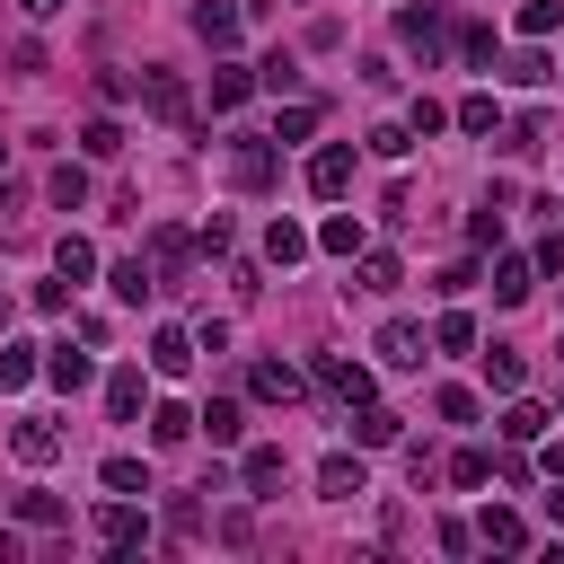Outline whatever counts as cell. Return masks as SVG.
<instances>
[{"instance_id":"3957f363","label":"cell","mask_w":564,"mask_h":564,"mask_svg":"<svg viewBox=\"0 0 564 564\" xmlns=\"http://www.w3.org/2000/svg\"><path fill=\"white\" fill-rule=\"evenodd\" d=\"M308 194H317V203H344V194H352V150H344V141H326V150L308 159Z\"/></svg>"},{"instance_id":"d6a6232c","label":"cell","mask_w":564,"mask_h":564,"mask_svg":"<svg viewBox=\"0 0 564 564\" xmlns=\"http://www.w3.org/2000/svg\"><path fill=\"white\" fill-rule=\"evenodd\" d=\"M79 150H88V159H115V150H123V123H115V115H97V123L79 132Z\"/></svg>"},{"instance_id":"44dd1931","label":"cell","mask_w":564,"mask_h":564,"mask_svg":"<svg viewBox=\"0 0 564 564\" xmlns=\"http://www.w3.org/2000/svg\"><path fill=\"white\" fill-rule=\"evenodd\" d=\"M476 538H485V546H502V555H520V546H529V520H520V511H485V520H476Z\"/></svg>"},{"instance_id":"e0dca14e","label":"cell","mask_w":564,"mask_h":564,"mask_svg":"<svg viewBox=\"0 0 564 564\" xmlns=\"http://www.w3.org/2000/svg\"><path fill=\"white\" fill-rule=\"evenodd\" d=\"M247 388H256L264 405H291V397H300V370H291V361H256V370H247Z\"/></svg>"},{"instance_id":"7402d4cb","label":"cell","mask_w":564,"mask_h":564,"mask_svg":"<svg viewBox=\"0 0 564 564\" xmlns=\"http://www.w3.org/2000/svg\"><path fill=\"white\" fill-rule=\"evenodd\" d=\"M397 282H405V264H397L388 247H361V282H352V291H397Z\"/></svg>"},{"instance_id":"f546056e","label":"cell","mask_w":564,"mask_h":564,"mask_svg":"<svg viewBox=\"0 0 564 564\" xmlns=\"http://www.w3.org/2000/svg\"><path fill=\"white\" fill-rule=\"evenodd\" d=\"M44 361H35V344H0V388H26Z\"/></svg>"},{"instance_id":"ab89813d","label":"cell","mask_w":564,"mask_h":564,"mask_svg":"<svg viewBox=\"0 0 564 564\" xmlns=\"http://www.w3.org/2000/svg\"><path fill=\"white\" fill-rule=\"evenodd\" d=\"M449 123H458V132H494V97H458Z\"/></svg>"},{"instance_id":"74e56055","label":"cell","mask_w":564,"mask_h":564,"mask_svg":"<svg viewBox=\"0 0 564 564\" xmlns=\"http://www.w3.org/2000/svg\"><path fill=\"white\" fill-rule=\"evenodd\" d=\"M555 26H564L555 0H520V35H555Z\"/></svg>"},{"instance_id":"4fadbf2b","label":"cell","mask_w":564,"mask_h":564,"mask_svg":"<svg viewBox=\"0 0 564 564\" xmlns=\"http://www.w3.org/2000/svg\"><path fill=\"white\" fill-rule=\"evenodd\" d=\"M97 538H106V546H132V538H141V494H115V502L97 511Z\"/></svg>"},{"instance_id":"f6af8a7d","label":"cell","mask_w":564,"mask_h":564,"mask_svg":"<svg viewBox=\"0 0 564 564\" xmlns=\"http://www.w3.org/2000/svg\"><path fill=\"white\" fill-rule=\"evenodd\" d=\"M70 291H79V282H70V273H53V282H35V308H44V317H62V308H70Z\"/></svg>"},{"instance_id":"c3c4849f","label":"cell","mask_w":564,"mask_h":564,"mask_svg":"<svg viewBox=\"0 0 564 564\" xmlns=\"http://www.w3.org/2000/svg\"><path fill=\"white\" fill-rule=\"evenodd\" d=\"M132 88H141V79H132V70H97V97H106V106H123V97H132Z\"/></svg>"},{"instance_id":"ffe728a7","label":"cell","mask_w":564,"mask_h":564,"mask_svg":"<svg viewBox=\"0 0 564 564\" xmlns=\"http://www.w3.org/2000/svg\"><path fill=\"white\" fill-rule=\"evenodd\" d=\"M397 432H405V423H397L388 405H352V441H361V449H388Z\"/></svg>"},{"instance_id":"277c9868","label":"cell","mask_w":564,"mask_h":564,"mask_svg":"<svg viewBox=\"0 0 564 564\" xmlns=\"http://www.w3.org/2000/svg\"><path fill=\"white\" fill-rule=\"evenodd\" d=\"M141 106H150L159 123H185V115H194V97H185L176 70H141Z\"/></svg>"},{"instance_id":"60d3db41","label":"cell","mask_w":564,"mask_h":564,"mask_svg":"<svg viewBox=\"0 0 564 564\" xmlns=\"http://www.w3.org/2000/svg\"><path fill=\"white\" fill-rule=\"evenodd\" d=\"M485 476H494V458H485V449H458V458H449V485H467V494H476Z\"/></svg>"},{"instance_id":"ba28073f","label":"cell","mask_w":564,"mask_h":564,"mask_svg":"<svg viewBox=\"0 0 564 564\" xmlns=\"http://www.w3.org/2000/svg\"><path fill=\"white\" fill-rule=\"evenodd\" d=\"M194 432H203L212 449H238V432H247V414H238V397H212V405L194 414Z\"/></svg>"},{"instance_id":"b9f144b4","label":"cell","mask_w":564,"mask_h":564,"mask_svg":"<svg viewBox=\"0 0 564 564\" xmlns=\"http://www.w3.org/2000/svg\"><path fill=\"white\" fill-rule=\"evenodd\" d=\"M167 538H203V502H194V494L167 502Z\"/></svg>"},{"instance_id":"7dc6e473","label":"cell","mask_w":564,"mask_h":564,"mask_svg":"<svg viewBox=\"0 0 564 564\" xmlns=\"http://www.w3.org/2000/svg\"><path fill=\"white\" fill-rule=\"evenodd\" d=\"M458 62H494V26H458Z\"/></svg>"},{"instance_id":"d6986e66","label":"cell","mask_w":564,"mask_h":564,"mask_svg":"<svg viewBox=\"0 0 564 564\" xmlns=\"http://www.w3.org/2000/svg\"><path fill=\"white\" fill-rule=\"evenodd\" d=\"M538 432H546V405H538V397H511V405H502V441H520V449H529Z\"/></svg>"},{"instance_id":"8992f818","label":"cell","mask_w":564,"mask_h":564,"mask_svg":"<svg viewBox=\"0 0 564 564\" xmlns=\"http://www.w3.org/2000/svg\"><path fill=\"white\" fill-rule=\"evenodd\" d=\"M317 494H326V502H361V494H370V467H361L352 449H335V458L317 467Z\"/></svg>"},{"instance_id":"f1b7e54d","label":"cell","mask_w":564,"mask_h":564,"mask_svg":"<svg viewBox=\"0 0 564 564\" xmlns=\"http://www.w3.org/2000/svg\"><path fill=\"white\" fill-rule=\"evenodd\" d=\"M53 273L88 282V273H97V247H88V238H62V247H53Z\"/></svg>"},{"instance_id":"4dcf8cb0","label":"cell","mask_w":564,"mask_h":564,"mask_svg":"<svg viewBox=\"0 0 564 564\" xmlns=\"http://www.w3.org/2000/svg\"><path fill=\"white\" fill-rule=\"evenodd\" d=\"M185 432H194V414H185V405H150V441H159V449H176Z\"/></svg>"},{"instance_id":"db71d44e","label":"cell","mask_w":564,"mask_h":564,"mask_svg":"<svg viewBox=\"0 0 564 564\" xmlns=\"http://www.w3.org/2000/svg\"><path fill=\"white\" fill-rule=\"evenodd\" d=\"M9 203H18V194H9V185H0V212H9Z\"/></svg>"},{"instance_id":"9a60e30c","label":"cell","mask_w":564,"mask_h":564,"mask_svg":"<svg viewBox=\"0 0 564 564\" xmlns=\"http://www.w3.org/2000/svg\"><path fill=\"white\" fill-rule=\"evenodd\" d=\"M185 256H194V238H185V229H150V273H159V282H176V273H185Z\"/></svg>"},{"instance_id":"e575fe53","label":"cell","mask_w":564,"mask_h":564,"mask_svg":"<svg viewBox=\"0 0 564 564\" xmlns=\"http://www.w3.org/2000/svg\"><path fill=\"white\" fill-rule=\"evenodd\" d=\"M370 141V159H405L414 150V123H379V132H361Z\"/></svg>"},{"instance_id":"484cf974","label":"cell","mask_w":564,"mask_h":564,"mask_svg":"<svg viewBox=\"0 0 564 564\" xmlns=\"http://www.w3.org/2000/svg\"><path fill=\"white\" fill-rule=\"evenodd\" d=\"M520 379H529V370H520V352H511V344H494V352H485V388L520 397Z\"/></svg>"},{"instance_id":"6da1fadb","label":"cell","mask_w":564,"mask_h":564,"mask_svg":"<svg viewBox=\"0 0 564 564\" xmlns=\"http://www.w3.org/2000/svg\"><path fill=\"white\" fill-rule=\"evenodd\" d=\"M273 167H282V159H273V132H238V141H229V185H238V194H264Z\"/></svg>"},{"instance_id":"f907efd6","label":"cell","mask_w":564,"mask_h":564,"mask_svg":"<svg viewBox=\"0 0 564 564\" xmlns=\"http://www.w3.org/2000/svg\"><path fill=\"white\" fill-rule=\"evenodd\" d=\"M546 520H555V529H564V476H555V494H546Z\"/></svg>"},{"instance_id":"681fc988","label":"cell","mask_w":564,"mask_h":564,"mask_svg":"<svg viewBox=\"0 0 564 564\" xmlns=\"http://www.w3.org/2000/svg\"><path fill=\"white\" fill-rule=\"evenodd\" d=\"M467 238H476V247H494V238H502V212H494V203H476V220H467Z\"/></svg>"},{"instance_id":"cb8c5ba5","label":"cell","mask_w":564,"mask_h":564,"mask_svg":"<svg viewBox=\"0 0 564 564\" xmlns=\"http://www.w3.org/2000/svg\"><path fill=\"white\" fill-rule=\"evenodd\" d=\"M264 256H273V264H300V256H308V229H300V220H273V229H264Z\"/></svg>"},{"instance_id":"816d5d0a","label":"cell","mask_w":564,"mask_h":564,"mask_svg":"<svg viewBox=\"0 0 564 564\" xmlns=\"http://www.w3.org/2000/svg\"><path fill=\"white\" fill-rule=\"evenodd\" d=\"M18 9H26V18H53V9H62V0H18Z\"/></svg>"},{"instance_id":"f35d334b","label":"cell","mask_w":564,"mask_h":564,"mask_svg":"<svg viewBox=\"0 0 564 564\" xmlns=\"http://www.w3.org/2000/svg\"><path fill=\"white\" fill-rule=\"evenodd\" d=\"M502 79H511V88H546V53H511Z\"/></svg>"},{"instance_id":"83f0119b","label":"cell","mask_w":564,"mask_h":564,"mask_svg":"<svg viewBox=\"0 0 564 564\" xmlns=\"http://www.w3.org/2000/svg\"><path fill=\"white\" fill-rule=\"evenodd\" d=\"M317 247H326V256H361V220H352V212H335V220L317 229Z\"/></svg>"},{"instance_id":"11a10c76","label":"cell","mask_w":564,"mask_h":564,"mask_svg":"<svg viewBox=\"0 0 564 564\" xmlns=\"http://www.w3.org/2000/svg\"><path fill=\"white\" fill-rule=\"evenodd\" d=\"M555 361H564V335H555Z\"/></svg>"},{"instance_id":"bcb514c9","label":"cell","mask_w":564,"mask_h":564,"mask_svg":"<svg viewBox=\"0 0 564 564\" xmlns=\"http://www.w3.org/2000/svg\"><path fill=\"white\" fill-rule=\"evenodd\" d=\"M432 414H441V423H476V397H467V388H441Z\"/></svg>"},{"instance_id":"5bb4252c","label":"cell","mask_w":564,"mask_h":564,"mask_svg":"<svg viewBox=\"0 0 564 564\" xmlns=\"http://www.w3.org/2000/svg\"><path fill=\"white\" fill-rule=\"evenodd\" d=\"M194 35H203L212 53H229V44H238V9H229V0H203V9H194Z\"/></svg>"},{"instance_id":"836d02e7","label":"cell","mask_w":564,"mask_h":564,"mask_svg":"<svg viewBox=\"0 0 564 564\" xmlns=\"http://www.w3.org/2000/svg\"><path fill=\"white\" fill-rule=\"evenodd\" d=\"M502 150H511V159H529V150H546V115H520V123L502 132Z\"/></svg>"},{"instance_id":"d4e9b609","label":"cell","mask_w":564,"mask_h":564,"mask_svg":"<svg viewBox=\"0 0 564 564\" xmlns=\"http://www.w3.org/2000/svg\"><path fill=\"white\" fill-rule=\"evenodd\" d=\"M150 291H159V273H150L141 256H123V264H115V300H132V308H141Z\"/></svg>"},{"instance_id":"52a82bcc","label":"cell","mask_w":564,"mask_h":564,"mask_svg":"<svg viewBox=\"0 0 564 564\" xmlns=\"http://www.w3.org/2000/svg\"><path fill=\"white\" fill-rule=\"evenodd\" d=\"M379 361H388V370H423V326H414V317H388V326H379Z\"/></svg>"},{"instance_id":"4316f807","label":"cell","mask_w":564,"mask_h":564,"mask_svg":"<svg viewBox=\"0 0 564 564\" xmlns=\"http://www.w3.org/2000/svg\"><path fill=\"white\" fill-rule=\"evenodd\" d=\"M9 511H18L26 529H53V520H70V511H62V494H9Z\"/></svg>"},{"instance_id":"5b68a950","label":"cell","mask_w":564,"mask_h":564,"mask_svg":"<svg viewBox=\"0 0 564 564\" xmlns=\"http://www.w3.org/2000/svg\"><path fill=\"white\" fill-rule=\"evenodd\" d=\"M317 388H326L335 405H370V370H361V361H344V352H326V361H317Z\"/></svg>"},{"instance_id":"7bdbcfd3","label":"cell","mask_w":564,"mask_h":564,"mask_svg":"<svg viewBox=\"0 0 564 564\" xmlns=\"http://www.w3.org/2000/svg\"><path fill=\"white\" fill-rule=\"evenodd\" d=\"M247 88H256V70H220V79H212V106H220V115H229V106H238V97H247Z\"/></svg>"},{"instance_id":"30bf717a","label":"cell","mask_w":564,"mask_h":564,"mask_svg":"<svg viewBox=\"0 0 564 564\" xmlns=\"http://www.w3.org/2000/svg\"><path fill=\"white\" fill-rule=\"evenodd\" d=\"M238 485H247V494H256V502H264V494H273V485H282V441H256V449H247V458H238Z\"/></svg>"},{"instance_id":"7c38bea8","label":"cell","mask_w":564,"mask_h":564,"mask_svg":"<svg viewBox=\"0 0 564 564\" xmlns=\"http://www.w3.org/2000/svg\"><path fill=\"white\" fill-rule=\"evenodd\" d=\"M44 379H53L62 397H79V388L97 379V361H88V352H70V344H53V352H44Z\"/></svg>"},{"instance_id":"f5cc1de1","label":"cell","mask_w":564,"mask_h":564,"mask_svg":"<svg viewBox=\"0 0 564 564\" xmlns=\"http://www.w3.org/2000/svg\"><path fill=\"white\" fill-rule=\"evenodd\" d=\"M0 326H9V291H0Z\"/></svg>"},{"instance_id":"7a4b0ae2","label":"cell","mask_w":564,"mask_h":564,"mask_svg":"<svg viewBox=\"0 0 564 564\" xmlns=\"http://www.w3.org/2000/svg\"><path fill=\"white\" fill-rule=\"evenodd\" d=\"M397 44H414L423 53V70L449 53V26H441V9H397Z\"/></svg>"},{"instance_id":"2e32d148","label":"cell","mask_w":564,"mask_h":564,"mask_svg":"<svg viewBox=\"0 0 564 564\" xmlns=\"http://www.w3.org/2000/svg\"><path fill=\"white\" fill-rule=\"evenodd\" d=\"M194 352H203V344H194L185 326H159V335H150V361H159L167 379H176V370H194Z\"/></svg>"},{"instance_id":"ee69618b","label":"cell","mask_w":564,"mask_h":564,"mask_svg":"<svg viewBox=\"0 0 564 564\" xmlns=\"http://www.w3.org/2000/svg\"><path fill=\"white\" fill-rule=\"evenodd\" d=\"M317 132V106H282V123H273V141H308Z\"/></svg>"},{"instance_id":"603a6c76","label":"cell","mask_w":564,"mask_h":564,"mask_svg":"<svg viewBox=\"0 0 564 564\" xmlns=\"http://www.w3.org/2000/svg\"><path fill=\"white\" fill-rule=\"evenodd\" d=\"M97 476H106V494H150V467H141L132 449H115V458H106Z\"/></svg>"},{"instance_id":"8fae6325","label":"cell","mask_w":564,"mask_h":564,"mask_svg":"<svg viewBox=\"0 0 564 564\" xmlns=\"http://www.w3.org/2000/svg\"><path fill=\"white\" fill-rule=\"evenodd\" d=\"M529 291H538V256H502V264H494V300H502V308H520Z\"/></svg>"},{"instance_id":"8d00e7d4","label":"cell","mask_w":564,"mask_h":564,"mask_svg":"<svg viewBox=\"0 0 564 564\" xmlns=\"http://www.w3.org/2000/svg\"><path fill=\"white\" fill-rule=\"evenodd\" d=\"M432 344H441V352H467V344H476V317H467V308H449V317L432 326Z\"/></svg>"},{"instance_id":"9c48e42d","label":"cell","mask_w":564,"mask_h":564,"mask_svg":"<svg viewBox=\"0 0 564 564\" xmlns=\"http://www.w3.org/2000/svg\"><path fill=\"white\" fill-rule=\"evenodd\" d=\"M9 449H18L26 467H53V458H62V423H35V414H26V423L9 432Z\"/></svg>"},{"instance_id":"1f68e13d","label":"cell","mask_w":564,"mask_h":564,"mask_svg":"<svg viewBox=\"0 0 564 564\" xmlns=\"http://www.w3.org/2000/svg\"><path fill=\"white\" fill-rule=\"evenodd\" d=\"M256 79H264L273 97H291V88H300V62H291V53H264V62H256Z\"/></svg>"},{"instance_id":"d590c367","label":"cell","mask_w":564,"mask_h":564,"mask_svg":"<svg viewBox=\"0 0 564 564\" xmlns=\"http://www.w3.org/2000/svg\"><path fill=\"white\" fill-rule=\"evenodd\" d=\"M44 194H53L62 212H79V203H88V167H53V185H44Z\"/></svg>"},{"instance_id":"ac0fdd59","label":"cell","mask_w":564,"mask_h":564,"mask_svg":"<svg viewBox=\"0 0 564 564\" xmlns=\"http://www.w3.org/2000/svg\"><path fill=\"white\" fill-rule=\"evenodd\" d=\"M141 397H150V388H141V370H132V361H123V370H106V414H115V423H132V414H141Z\"/></svg>"}]
</instances>
